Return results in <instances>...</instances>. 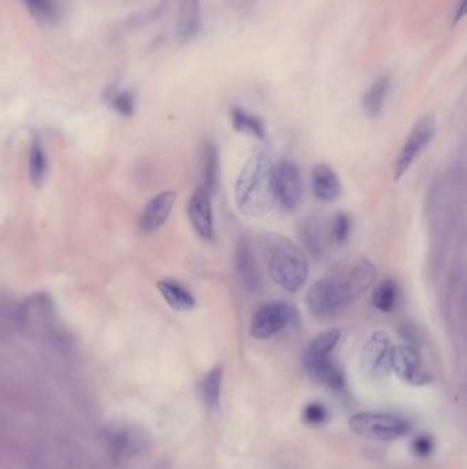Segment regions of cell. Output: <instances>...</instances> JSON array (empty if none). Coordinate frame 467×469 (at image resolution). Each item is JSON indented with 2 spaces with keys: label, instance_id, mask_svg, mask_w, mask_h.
I'll use <instances>...</instances> for the list:
<instances>
[{
  "label": "cell",
  "instance_id": "cell-23",
  "mask_svg": "<svg viewBox=\"0 0 467 469\" xmlns=\"http://www.w3.org/2000/svg\"><path fill=\"white\" fill-rule=\"evenodd\" d=\"M341 333H343L340 328H331L317 335L306 347L304 360L331 355V352L337 347L341 339Z\"/></svg>",
  "mask_w": 467,
  "mask_h": 469
},
{
  "label": "cell",
  "instance_id": "cell-15",
  "mask_svg": "<svg viewBox=\"0 0 467 469\" xmlns=\"http://www.w3.org/2000/svg\"><path fill=\"white\" fill-rule=\"evenodd\" d=\"M304 367L317 382L328 386L331 390H344L346 376L331 360V355L307 358L304 360Z\"/></svg>",
  "mask_w": 467,
  "mask_h": 469
},
{
  "label": "cell",
  "instance_id": "cell-6",
  "mask_svg": "<svg viewBox=\"0 0 467 469\" xmlns=\"http://www.w3.org/2000/svg\"><path fill=\"white\" fill-rule=\"evenodd\" d=\"M296 318V311L287 302H269L262 305L251 321V336L255 339H269L284 331Z\"/></svg>",
  "mask_w": 467,
  "mask_h": 469
},
{
  "label": "cell",
  "instance_id": "cell-32",
  "mask_svg": "<svg viewBox=\"0 0 467 469\" xmlns=\"http://www.w3.org/2000/svg\"><path fill=\"white\" fill-rule=\"evenodd\" d=\"M466 16L467 0H461L459 6H458V7H456V10H455V14H454V21H452V23H454V25H456L459 21L463 20Z\"/></svg>",
  "mask_w": 467,
  "mask_h": 469
},
{
  "label": "cell",
  "instance_id": "cell-9",
  "mask_svg": "<svg viewBox=\"0 0 467 469\" xmlns=\"http://www.w3.org/2000/svg\"><path fill=\"white\" fill-rule=\"evenodd\" d=\"M377 268L369 258H359L339 280L344 303L348 305L362 296L375 283Z\"/></svg>",
  "mask_w": 467,
  "mask_h": 469
},
{
  "label": "cell",
  "instance_id": "cell-27",
  "mask_svg": "<svg viewBox=\"0 0 467 469\" xmlns=\"http://www.w3.org/2000/svg\"><path fill=\"white\" fill-rule=\"evenodd\" d=\"M351 234L350 215L346 213H337L333 217L331 227V240L337 244L347 242Z\"/></svg>",
  "mask_w": 467,
  "mask_h": 469
},
{
  "label": "cell",
  "instance_id": "cell-17",
  "mask_svg": "<svg viewBox=\"0 0 467 469\" xmlns=\"http://www.w3.org/2000/svg\"><path fill=\"white\" fill-rule=\"evenodd\" d=\"M200 28H202L200 0H181L178 22H177V38L181 41H189L200 32Z\"/></svg>",
  "mask_w": 467,
  "mask_h": 469
},
{
  "label": "cell",
  "instance_id": "cell-11",
  "mask_svg": "<svg viewBox=\"0 0 467 469\" xmlns=\"http://www.w3.org/2000/svg\"><path fill=\"white\" fill-rule=\"evenodd\" d=\"M188 217L189 221L199 234L204 240L214 239V217H213V206H211V194L200 187L197 188L194 195L191 196L188 203Z\"/></svg>",
  "mask_w": 467,
  "mask_h": 469
},
{
  "label": "cell",
  "instance_id": "cell-5",
  "mask_svg": "<svg viewBox=\"0 0 467 469\" xmlns=\"http://www.w3.org/2000/svg\"><path fill=\"white\" fill-rule=\"evenodd\" d=\"M304 299L307 311L321 321L334 318L347 306L341 296L339 280L333 279L315 280L309 287Z\"/></svg>",
  "mask_w": 467,
  "mask_h": 469
},
{
  "label": "cell",
  "instance_id": "cell-26",
  "mask_svg": "<svg viewBox=\"0 0 467 469\" xmlns=\"http://www.w3.org/2000/svg\"><path fill=\"white\" fill-rule=\"evenodd\" d=\"M302 237H303L306 247L310 250L312 254L321 255L324 253L325 236H324L321 222L318 220L312 218L307 222H304L303 230H302Z\"/></svg>",
  "mask_w": 467,
  "mask_h": 469
},
{
  "label": "cell",
  "instance_id": "cell-14",
  "mask_svg": "<svg viewBox=\"0 0 467 469\" xmlns=\"http://www.w3.org/2000/svg\"><path fill=\"white\" fill-rule=\"evenodd\" d=\"M312 194L321 202H334L341 195L340 177L325 163H319L312 169Z\"/></svg>",
  "mask_w": 467,
  "mask_h": 469
},
{
  "label": "cell",
  "instance_id": "cell-7",
  "mask_svg": "<svg viewBox=\"0 0 467 469\" xmlns=\"http://www.w3.org/2000/svg\"><path fill=\"white\" fill-rule=\"evenodd\" d=\"M390 367L399 379L412 386H425L433 382V376L425 368L422 355L415 346H393Z\"/></svg>",
  "mask_w": 467,
  "mask_h": 469
},
{
  "label": "cell",
  "instance_id": "cell-22",
  "mask_svg": "<svg viewBox=\"0 0 467 469\" xmlns=\"http://www.w3.org/2000/svg\"><path fill=\"white\" fill-rule=\"evenodd\" d=\"M399 298V286L396 280L385 279L373 291L371 303L375 311L381 313L393 312Z\"/></svg>",
  "mask_w": 467,
  "mask_h": 469
},
{
  "label": "cell",
  "instance_id": "cell-29",
  "mask_svg": "<svg viewBox=\"0 0 467 469\" xmlns=\"http://www.w3.org/2000/svg\"><path fill=\"white\" fill-rule=\"evenodd\" d=\"M303 419L312 426H321L328 419V409L319 402H312L303 409Z\"/></svg>",
  "mask_w": 467,
  "mask_h": 469
},
{
  "label": "cell",
  "instance_id": "cell-4",
  "mask_svg": "<svg viewBox=\"0 0 467 469\" xmlns=\"http://www.w3.org/2000/svg\"><path fill=\"white\" fill-rule=\"evenodd\" d=\"M436 134V119L432 116L419 118L411 129L403 147L396 156L393 163V180L399 181L409 172L412 163L427 149Z\"/></svg>",
  "mask_w": 467,
  "mask_h": 469
},
{
  "label": "cell",
  "instance_id": "cell-19",
  "mask_svg": "<svg viewBox=\"0 0 467 469\" xmlns=\"http://www.w3.org/2000/svg\"><path fill=\"white\" fill-rule=\"evenodd\" d=\"M390 88V78L385 76L375 80L371 84V87L362 98V109L366 117L377 118L383 113Z\"/></svg>",
  "mask_w": 467,
  "mask_h": 469
},
{
  "label": "cell",
  "instance_id": "cell-8",
  "mask_svg": "<svg viewBox=\"0 0 467 469\" xmlns=\"http://www.w3.org/2000/svg\"><path fill=\"white\" fill-rule=\"evenodd\" d=\"M390 338L385 331H374L362 350V368L371 379H384L392 371Z\"/></svg>",
  "mask_w": 467,
  "mask_h": 469
},
{
  "label": "cell",
  "instance_id": "cell-16",
  "mask_svg": "<svg viewBox=\"0 0 467 469\" xmlns=\"http://www.w3.org/2000/svg\"><path fill=\"white\" fill-rule=\"evenodd\" d=\"M236 272L243 283V286L250 291V293H256L260 289V272L256 264V259L253 257V250L250 244L243 240L237 246L236 250Z\"/></svg>",
  "mask_w": 467,
  "mask_h": 469
},
{
  "label": "cell",
  "instance_id": "cell-20",
  "mask_svg": "<svg viewBox=\"0 0 467 469\" xmlns=\"http://www.w3.org/2000/svg\"><path fill=\"white\" fill-rule=\"evenodd\" d=\"M200 176L203 188L214 194L218 185V154L213 143H204L200 151Z\"/></svg>",
  "mask_w": 467,
  "mask_h": 469
},
{
  "label": "cell",
  "instance_id": "cell-2",
  "mask_svg": "<svg viewBox=\"0 0 467 469\" xmlns=\"http://www.w3.org/2000/svg\"><path fill=\"white\" fill-rule=\"evenodd\" d=\"M268 271L282 290L297 293L309 277V258L291 240L274 236L268 247Z\"/></svg>",
  "mask_w": 467,
  "mask_h": 469
},
{
  "label": "cell",
  "instance_id": "cell-25",
  "mask_svg": "<svg viewBox=\"0 0 467 469\" xmlns=\"http://www.w3.org/2000/svg\"><path fill=\"white\" fill-rule=\"evenodd\" d=\"M221 384H222V368L221 367H216L209 372L202 382V394H203L206 405L210 409H215L218 406Z\"/></svg>",
  "mask_w": 467,
  "mask_h": 469
},
{
  "label": "cell",
  "instance_id": "cell-3",
  "mask_svg": "<svg viewBox=\"0 0 467 469\" xmlns=\"http://www.w3.org/2000/svg\"><path fill=\"white\" fill-rule=\"evenodd\" d=\"M348 426L353 433L377 442L395 441L410 431V423L403 417L378 411L356 413L351 417Z\"/></svg>",
  "mask_w": 467,
  "mask_h": 469
},
{
  "label": "cell",
  "instance_id": "cell-13",
  "mask_svg": "<svg viewBox=\"0 0 467 469\" xmlns=\"http://www.w3.org/2000/svg\"><path fill=\"white\" fill-rule=\"evenodd\" d=\"M21 323L23 328L44 331L53 324V303L44 293H38L26 299L21 308Z\"/></svg>",
  "mask_w": 467,
  "mask_h": 469
},
{
  "label": "cell",
  "instance_id": "cell-28",
  "mask_svg": "<svg viewBox=\"0 0 467 469\" xmlns=\"http://www.w3.org/2000/svg\"><path fill=\"white\" fill-rule=\"evenodd\" d=\"M111 106L119 114L129 117L135 112V97L129 91H122L113 97Z\"/></svg>",
  "mask_w": 467,
  "mask_h": 469
},
{
  "label": "cell",
  "instance_id": "cell-10",
  "mask_svg": "<svg viewBox=\"0 0 467 469\" xmlns=\"http://www.w3.org/2000/svg\"><path fill=\"white\" fill-rule=\"evenodd\" d=\"M275 196L287 212H292L300 203L302 177L297 166L290 159H282L275 168Z\"/></svg>",
  "mask_w": 467,
  "mask_h": 469
},
{
  "label": "cell",
  "instance_id": "cell-30",
  "mask_svg": "<svg viewBox=\"0 0 467 469\" xmlns=\"http://www.w3.org/2000/svg\"><path fill=\"white\" fill-rule=\"evenodd\" d=\"M411 449L415 453V455L425 458L433 453L434 442H433L432 436H429V435H419L412 441Z\"/></svg>",
  "mask_w": 467,
  "mask_h": 469
},
{
  "label": "cell",
  "instance_id": "cell-31",
  "mask_svg": "<svg viewBox=\"0 0 467 469\" xmlns=\"http://www.w3.org/2000/svg\"><path fill=\"white\" fill-rule=\"evenodd\" d=\"M28 9L38 18H47L53 13L51 0H23Z\"/></svg>",
  "mask_w": 467,
  "mask_h": 469
},
{
  "label": "cell",
  "instance_id": "cell-12",
  "mask_svg": "<svg viewBox=\"0 0 467 469\" xmlns=\"http://www.w3.org/2000/svg\"><path fill=\"white\" fill-rule=\"evenodd\" d=\"M175 199L177 194L173 191H165L150 199L140 218L141 230L150 234V232H155L160 227H163L167 218L170 217Z\"/></svg>",
  "mask_w": 467,
  "mask_h": 469
},
{
  "label": "cell",
  "instance_id": "cell-24",
  "mask_svg": "<svg viewBox=\"0 0 467 469\" xmlns=\"http://www.w3.org/2000/svg\"><path fill=\"white\" fill-rule=\"evenodd\" d=\"M232 124H234V129L238 132L259 137V139L266 136V129H265L263 122L243 109L234 107L232 110Z\"/></svg>",
  "mask_w": 467,
  "mask_h": 469
},
{
  "label": "cell",
  "instance_id": "cell-18",
  "mask_svg": "<svg viewBox=\"0 0 467 469\" xmlns=\"http://www.w3.org/2000/svg\"><path fill=\"white\" fill-rule=\"evenodd\" d=\"M156 287L165 302L175 312H189L195 308L194 295L180 283L173 280H160Z\"/></svg>",
  "mask_w": 467,
  "mask_h": 469
},
{
  "label": "cell",
  "instance_id": "cell-1",
  "mask_svg": "<svg viewBox=\"0 0 467 469\" xmlns=\"http://www.w3.org/2000/svg\"><path fill=\"white\" fill-rule=\"evenodd\" d=\"M237 209L248 217H262L272 210L275 196V168L270 156L258 153L241 168L234 185Z\"/></svg>",
  "mask_w": 467,
  "mask_h": 469
},
{
  "label": "cell",
  "instance_id": "cell-21",
  "mask_svg": "<svg viewBox=\"0 0 467 469\" xmlns=\"http://www.w3.org/2000/svg\"><path fill=\"white\" fill-rule=\"evenodd\" d=\"M48 169V159L47 153L44 150V144L39 136H35L31 144V153H29V177L32 184L40 188L44 183V178L47 176Z\"/></svg>",
  "mask_w": 467,
  "mask_h": 469
}]
</instances>
